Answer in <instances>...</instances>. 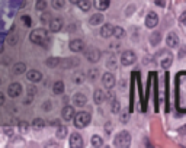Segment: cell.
<instances>
[{
    "mask_svg": "<svg viewBox=\"0 0 186 148\" xmlns=\"http://www.w3.org/2000/svg\"><path fill=\"white\" fill-rule=\"evenodd\" d=\"M135 61H137V55H135V52L131 51V49H127V51H124V52L121 54V64L122 65L128 67V65H132Z\"/></svg>",
    "mask_w": 186,
    "mask_h": 148,
    "instance_id": "277c9868",
    "label": "cell"
},
{
    "mask_svg": "<svg viewBox=\"0 0 186 148\" xmlns=\"http://www.w3.org/2000/svg\"><path fill=\"white\" fill-rule=\"evenodd\" d=\"M6 38H8V34L6 32H0V44H3L6 41Z\"/></svg>",
    "mask_w": 186,
    "mask_h": 148,
    "instance_id": "ee69618b",
    "label": "cell"
},
{
    "mask_svg": "<svg viewBox=\"0 0 186 148\" xmlns=\"http://www.w3.org/2000/svg\"><path fill=\"white\" fill-rule=\"evenodd\" d=\"M25 70H26V64H25V63H16V64L13 65V73H15V74H23Z\"/></svg>",
    "mask_w": 186,
    "mask_h": 148,
    "instance_id": "d4e9b609",
    "label": "cell"
},
{
    "mask_svg": "<svg viewBox=\"0 0 186 148\" xmlns=\"http://www.w3.org/2000/svg\"><path fill=\"white\" fill-rule=\"evenodd\" d=\"M112 34H114V26L110 23H105L100 28V36L102 38H109V36H112Z\"/></svg>",
    "mask_w": 186,
    "mask_h": 148,
    "instance_id": "2e32d148",
    "label": "cell"
},
{
    "mask_svg": "<svg viewBox=\"0 0 186 148\" xmlns=\"http://www.w3.org/2000/svg\"><path fill=\"white\" fill-rule=\"evenodd\" d=\"M105 131H106V134L112 132V123H110V122H106V123H105Z\"/></svg>",
    "mask_w": 186,
    "mask_h": 148,
    "instance_id": "7bdbcfd3",
    "label": "cell"
},
{
    "mask_svg": "<svg viewBox=\"0 0 186 148\" xmlns=\"http://www.w3.org/2000/svg\"><path fill=\"white\" fill-rule=\"evenodd\" d=\"M23 4H25V2H23V0H12V2H10L12 8H22Z\"/></svg>",
    "mask_w": 186,
    "mask_h": 148,
    "instance_id": "8d00e7d4",
    "label": "cell"
},
{
    "mask_svg": "<svg viewBox=\"0 0 186 148\" xmlns=\"http://www.w3.org/2000/svg\"><path fill=\"white\" fill-rule=\"evenodd\" d=\"M156 4L160 6V8H164V4L166 3H164V0H156Z\"/></svg>",
    "mask_w": 186,
    "mask_h": 148,
    "instance_id": "7dc6e473",
    "label": "cell"
},
{
    "mask_svg": "<svg viewBox=\"0 0 186 148\" xmlns=\"http://www.w3.org/2000/svg\"><path fill=\"white\" fill-rule=\"evenodd\" d=\"M73 103L79 107H83V106H86V103H87V97H86V95H83V93H76V95L73 96Z\"/></svg>",
    "mask_w": 186,
    "mask_h": 148,
    "instance_id": "4fadbf2b",
    "label": "cell"
},
{
    "mask_svg": "<svg viewBox=\"0 0 186 148\" xmlns=\"http://www.w3.org/2000/svg\"><path fill=\"white\" fill-rule=\"evenodd\" d=\"M90 144H92V147H102V145H103L102 137H99V135H93L92 140H90Z\"/></svg>",
    "mask_w": 186,
    "mask_h": 148,
    "instance_id": "83f0119b",
    "label": "cell"
},
{
    "mask_svg": "<svg viewBox=\"0 0 186 148\" xmlns=\"http://www.w3.org/2000/svg\"><path fill=\"white\" fill-rule=\"evenodd\" d=\"M74 125H76V128H84V126H87L89 123H90V113L89 112H84V110H82V112H79V113L74 115Z\"/></svg>",
    "mask_w": 186,
    "mask_h": 148,
    "instance_id": "7a4b0ae2",
    "label": "cell"
},
{
    "mask_svg": "<svg viewBox=\"0 0 186 148\" xmlns=\"http://www.w3.org/2000/svg\"><path fill=\"white\" fill-rule=\"evenodd\" d=\"M0 84H2V80H0Z\"/></svg>",
    "mask_w": 186,
    "mask_h": 148,
    "instance_id": "f5cc1de1",
    "label": "cell"
},
{
    "mask_svg": "<svg viewBox=\"0 0 186 148\" xmlns=\"http://www.w3.org/2000/svg\"><path fill=\"white\" fill-rule=\"evenodd\" d=\"M84 57L87 58V61H90V63H98L100 60V57H102V52L98 48H89L84 52Z\"/></svg>",
    "mask_w": 186,
    "mask_h": 148,
    "instance_id": "5b68a950",
    "label": "cell"
},
{
    "mask_svg": "<svg viewBox=\"0 0 186 148\" xmlns=\"http://www.w3.org/2000/svg\"><path fill=\"white\" fill-rule=\"evenodd\" d=\"M148 41H150V44H151L153 47H157L160 44V41H161V34H160V32H153L151 35H150V39H148Z\"/></svg>",
    "mask_w": 186,
    "mask_h": 148,
    "instance_id": "44dd1931",
    "label": "cell"
},
{
    "mask_svg": "<svg viewBox=\"0 0 186 148\" xmlns=\"http://www.w3.org/2000/svg\"><path fill=\"white\" fill-rule=\"evenodd\" d=\"M109 3H110V0H95V8L98 10L103 12L109 8Z\"/></svg>",
    "mask_w": 186,
    "mask_h": 148,
    "instance_id": "ffe728a7",
    "label": "cell"
},
{
    "mask_svg": "<svg viewBox=\"0 0 186 148\" xmlns=\"http://www.w3.org/2000/svg\"><path fill=\"white\" fill-rule=\"evenodd\" d=\"M26 79L31 83H39L42 80V74L38 70H29V71L26 73Z\"/></svg>",
    "mask_w": 186,
    "mask_h": 148,
    "instance_id": "8fae6325",
    "label": "cell"
},
{
    "mask_svg": "<svg viewBox=\"0 0 186 148\" xmlns=\"http://www.w3.org/2000/svg\"><path fill=\"white\" fill-rule=\"evenodd\" d=\"M60 63H61L60 58H57V57H49L48 60L45 61V64L48 65V67H57Z\"/></svg>",
    "mask_w": 186,
    "mask_h": 148,
    "instance_id": "f546056e",
    "label": "cell"
},
{
    "mask_svg": "<svg viewBox=\"0 0 186 148\" xmlns=\"http://www.w3.org/2000/svg\"><path fill=\"white\" fill-rule=\"evenodd\" d=\"M134 10H135V6H134V4H131L129 8L125 9V15H127V16H131V15L134 13Z\"/></svg>",
    "mask_w": 186,
    "mask_h": 148,
    "instance_id": "60d3db41",
    "label": "cell"
},
{
    "mask_svg": "<svg viewBox=\"0 0 186 148\" xmlns=\"http://www.w3.org/2000/svg\"><path fill=\"white\" fill-rule=\"evenodd\" d=\"M49 109H51V102L47 100V102L44 103V110H49Z\"/></svg>",
    "mask_w": 186,
    "mask_h": 148,
    "instance_id": "f6af8a7d",
    "label": "cell"
},
{
    "mask_svg": "<svg viewBox=\"0 0 186 148\" xmlns=\"http://www.w3.org/2000/svg\"><path fill=\"white\" fill-rule=\"evenodd\" d=\"M73 81L76 84H82L84 81V74L82 71H76L73 74Z\"/></svg>",
    "mask_w": 186,
    "mask_h": 148,
    "instance_id": "4316f807",
    "label": "cell"
},
{
    "mask_svg": "<svg viewBox=\"0 0 186 148\" xmlns=\"http://www.w3.org/2000/svg\"><path fill=\"white\" fill-rule=\"evenodd\" d=\"M129 121V113H128V110H124L121 113V122L122 123H127V122Z\"/></svg>",
    "mask_w": 186,
    "mask_h": 148,
    "instance_id": "74e56055",
    "label": "cell"
},
{
    "mask_svg": "<svg viewBox=\"0 0 186 148\" xmlns=\"http://www.w3.org/2000/svg\"><path fill=\"white\" fill-rule=\"evenodd\" d=\"M179 20L182 23H186V12H183L182 15H180V18H179Z\"/></svg>",
    "mask_w": 186,
    "mask_h": 148,
    "instance_id": "bcb514c9",
    "label": "cell"
},
{
    "mask_svg": "<svg viewBox=\"0 0 186 148\" xmlns=\"http://www.w3.org/2000/svg\"><path fill=\"white\" fill-rule=\"evenodd\" d=\"M74 115H76V112H74V107L73 106H64L63 107V112H61V116H63V119L64 121H71L73 118H74Z\"/></svg>",
    "mask_w": 186,
    "mask_h": 148,
    "instance_id": "5bb4252c",
    "label": "cell"
},
{
    "mask_svg": "<svg viewBox=\"0 0 186 148\" xmlns=\"http://www.w3.org/2000/svg\"><path fill=\"white\" fill-rule=\"evenodd\" d=\"M20 20H22L23 23H25V26H32V19H31V16H28V15H23L22 18H20Z\"/></svg>",
    "mask_w": 186,
    "mask_h": 148,
    "instance_id": "e575fe53",
    "label": "cell"
},
{
    "mask_svg": "<svg viewBox=\"0 0 186 148\" xmlns=\"http://www.w3.org/2000/svg\"><path fill=\"white\" fill-rule=\"evenodd\" d=\"M55 135H57L58 140H63V138L67 135V128L63 125H58L57 126V131H55Z\"/></svg>",
    "mask_w": 186,
    "mask_h": 148,
    "instance_id": "484cf974",
    "label": "cell"
},
{
    "mask_svg": "<svg viewBox=\"0 0 186 148\" xmlns=\"http://www.w3.org/2000/svg\"><path fill=\"white\" fill-rule=\"evenodd\" d=\"M93 100H95L96 105H102V103L105 102V93H103V90L96 89L95 93H93Z\"/></svg>",
    "mask_w": 186,
    "mask_h": 148,
    "instance_id": "e0dca14e",
    "label": "cell"
},
{
    "mask_svg": "<svg viewBox=\"0 0 186 148\" xmlns=\"http://www.w3.org/2000/svg\"><path fill=\"white\" fill-rule=\"evenodd\" d=\"M77 6L80 8V10L82 12H89L90 10V8H92V4H90L89 0H79V2H77Z\"/></svg>",
    "mask_w": 186,
    "mask_h": 148,
    "instance_id": "cb8c5ba5",
    "label": "cell"
},
{
    "mask_svg": "<svg viewBox=\"0 0 186 148\" xmlns=\"http://www.w3.org/2000/svg\"><path fill=\"white\" fill-rule=\"evenodd\" d=\"M185 54H186V47L180 49V52H179V58H183V55H185Z\"/></svg>",
    "mask_w": 186,
    "mask_h": 148,
    "instance_id": "c3c4849f",
    "label": "cell"
},
{
    "mask_svg": "<svg viewBox=\"0 0 186 148\" xmlns=\"http://www.w3.org/2000/svg\"><path fill=\"white\" fill-rule=\"evenodd\" d=\"M172 63H173V55H172V54H167L166 58H163V60H161L160 65H161V69H163V70H167L172 65Z\"/></svg>",
    "mask_w": 186,
    "mask_h": 148,
    "instance_id": "7402d4cb",
    "label": "cell"
},
{
    "mask_svg": "<svg viewBox=\"0 0 186 148\" xmlns=\"http://www.w3.org/2000/svg\"><path fill=\"white\" fill-rule=\"evenodd\" d=\"M77 64V61H71V60H67L63 61V67H65V69H69V67H71V65H76Z\"/></svg>",
    "mask_w": 186,
    "mask_h": 148,
    "instance_id": "f35d334b",
    "label": "cell"
},
{
    "mask_svg": "<svg viewBox=\"0 0 186 148\" xmlns=\"http://www.w3.org/2000/svg\"><path fill=\"white\" fill-rule=\"evenodd\" d=\"M69 47L73 52H82L84 49V42L82 39H73V41H70Z\"/></svg>",
    "mask_w": 186,
    "mask_h": 148,
    "instance_id": "7c38bea8",
    "label": "cell"
},
{
    "mask_svg": "<svg viewBox=\"0 0 186 148\" xmlns=\"http://www.w3.org/2000/svg\"><path fill=\"white\" fill-rule=\"evenodd\" d=\"M29 39L32 44H37V45H44L47 48L49 44V35L47 32V29L44 28H37L29 34Z\"/></svg>",
    "mask_w": 186,
    "mask_h": 148,
    "instance_id": "6da1fadb",
    "label": "cell"
},
{
    "mask_svg": "<svg viewBox=\"0 0 186 148\" xmlns=\"http://www.w3.org/2000/svg\"><path fill=\"white\" fill-rule=\"evenodd\" d=\"M41 20H42V22H49V20H51V16H49V13H47V12L44 10V15L41 16Z\"/></svg>",
    "mask_w": 186,
    "mask_h": 148,
    "instance_id": "b9f144b4",
    "label": "cell"
},
{
    "mask_svg": "<svg viewBox=\"0 0 186 148\" xmlns=\"http://www.w3.org/2000/svg\"><path fill=\"white\" fill-rule=\"evenodd\" d=\"M98 74H99V71L96 69H93V70H90V73H89V77H90V80L95 81V80L98 79Z\"/></svg>",
    "mask_w": 186,
    "mask_h": 148,
    "instance_id": "ab89813d",
    "label": "cell"
},
{
    "mask_svg": "<svg viewBox=\"0 0 186 148\" xmlns=\"http://www.w3.org/2000/svg\"><path fill=\"white\" fill-rule=\"evenodd\" d=\"M22 84L20 83H12L10 86L8 87V96L12 99H15V97H19L20 95H22Z\"/></svg>",
    "mask_w": 186,
    "mask_h": 148,
    "instance_id": "8992f818",
    "label": "cell"
},
{
    "mask_svg": "<svg viewBox=\"0 0 186 148\" xmlns=\"http://www.w3.org/2000/svg\"><path fill=\"white\" fill-rule=\"evenodd\" d=\"M89 23H90L92 26H96V25L103 23V15L102 13H95V15H92L90 19H89Z\"/></svg>",
    "mask_w": 186,
    "mask_h": 148,
    "instance_id": "ac0fdd59",
    "label": "cell"
},
{
    "mask_svg": "<svg viewBox=\"0 0 186 148\" xmlns=\"http://www.w3.org/2000/svg\"><path fill=\"white\" fill-rule=\"evenodd\" d=\"M110 110H112V113H118L119 110H121V103L118 99H112V106H110Z\"/></svg>",
    "mask_w": 186,
    "mask_h": 148,
    "instance_id": "4dcf8cb0",
    "label": "cell"
},
{
    "mask_svg": "<svg viewBox=\"0 0 186 148\" xmlns=\"http://www.w3.org/2000/svg\"><path fill=\"white\" fill-rule=\"evenodd\" d=\"M28 129H29V123L28 122H19V131L22 134L28 132Z\"/></svg>",
    "mask_w": 186,
    "mask_h": 148,
    "instance_id": "d590c367",
    "label": "cell"
},
{
    "mask_svg": "<svg viewBox=\"0 0 186 148\" xmlns=\"http://www.w3.org/2000/svg\"><path fill=\"white\" fill-rule=\"evenodd\" d=\"M69 145H70L71 148H82V147L84 145L82 135H80V134H77V132H73L71 135H70Z\"/></svg>",
    "mask_w": 186,
    "mask_h": 148,
    "instance_id": "52a82bcc",
    "label": "cell"
},
{
    "mask_svg": "<svg viewBox=\"0 0 186 148\" xmlns=\"http://www.w3.org/2000/svg\"><path fill=\"white\" fill-rule=\"evenodd\" d=\"M47 147H58V144H57V142H48Z\"/></svg>",
    "mask_w": 186,
    "mask_h": 148,
    "instance_id": "f907efd6",
    "label": "cell"
},
{
    "mask_svg": "<svg viewBox=\"0 0 186 148\" xmlns=\"http://www.w3.org/2000/svg\"><path fill=\"white\" fill-rule=\"evenodd\" d=\"M51 4H53V8L55 10H60V9H63L65 6V0H53Z\"/></svg>",
    "mask_w": 186,
    "mask_h": 148,
    "instance_id": "1f68e13d",
    "label": "cell"
},
{
    "mask_svg": "<svg viewBox=\"0 0 186 148\" xmlns=\"http://www.w3.org/2000/svg\"><path fill=\"white\" fill-rule=\"evenodd\" d=\"M35 9H37L38 12H44L47 9V2H45V0H37Z\"/></svg>",
    "mask_w": 186,
    "mask_h": 148,
    "instance_id": "836d02e7",
    "label": "cell"
},
{
    "mask_svg": "<svg viewBox=\"0 0 186 148\" xmlns=\"http://www.w3.org/2000/svg\"><path fill=\"white\" fill-rule=\"evenodd\" d=\"M112 36H115V38H124V36H125V30L122 29L121 26H114V34H112Z\"/></svg>",
    "mask_w": 186,
    "mask_h": 148,
    "instance_id": "f1b7e54d",
    "label": "cell"
},
{
    "mask_svg": "<svg viewBox=\"0 0 186 148\" xmlns=\"http://www.w3.org/2000/svg\"><path fill=\"white\" fill-rule=\"evenodd\" d=\"M102 83L106 89H114L115 84H116V80H115V76L112 73H105L102 76Z\"/></svg>",
    "mask_w": 186,
    "mask_h": 148,
    "instance_id": "ba28073f",
    "label": "cell"
},
{
    "mask_svg": "<svg viewBox=\"0 0 186 148\" xmlns=\"http://www.w3.org/2000/svg\"><path fill=\"white\" fill-rule=\"evenodd\" d=\"M166 44H167V47H170V48L178 47L179 45V36L175 34V32H170L166 38Z\"/></svg>",
    "mask_w": 186,
    "mask_h": 148,
    "instance_id": "9a60e30c",
    "label": "cell"
},
{
    "mask_svg": "<svg viewBox=\"0 0 186 148\" xmlns=\"http://www.w3.org/2000/svg\"><path fill=\"white\" fill-rule=\"evenodd\" d=\"M53 93L54 95H63L64 93V83L61 80H58L53 84Z\"/></svg>",
    "mask_w": 186,
    "mask_h": 148,
    "instance_id": "d6986e66",
    "label": "cell"
},
{
    "mask_svg": "<svg viewBox=\"0 0 186 148\" xmlns=\"http://www.w3.org/2000/svg\"><path fill=\"white\" fill-rule=\"evenodd\" d=\"M77 2L79 0H70V3H73V4H77Z\"/></svg>",
    "mask_w": 186,
    "mask_h": 148,
    "instance_id": "816d5d0a",
    "label": "cell"
},
{
    "mask_svg": "<svg viewBox=\"0 0 186 148\" xmlns=\"http://www.w3.org/2000/svg\"><path fill=\"white\" fill-rule=\"evenodd\" d=\"M114 144H115V147H122V148L129 147V144H131V135H129L127 131H121V132L115 137Z\"/></svg>",
    "mask_w": 186,
    "mask_h": 148,
    "instance_id": "3957f363",
    "label": "cell"
},
{
    "mask_svg": "<svg viewBox=\"0 0 186 148\" xmlns=\"http://www.w3.org/2000/svg\"><path fill=\"white\" fill-rule=\"evenodd\" d=\"M3 103H4V95L2 93V91H0V106H2Z\"/></svg>",
    "mask_w": 186,
    "mask_h": 148,
    "instance_id": "681fc988",
    "label": "cell"
},
{
    "mask_svg": "<svg viewBox=\"0 0 186 148\" xmlns=\"http://www.w3.org/2000/svg\"><path fill=\"white\" fill-rule=\"evenodd\" d=\"M32 128L37 129V131L44 129V128H45V121H44L42 118H35L34 121H32Z\"/></svg>",
    "mask_w": 186,
    "mask_h": 148,
    "instance_id": "603a6c76",
    "label": "cell"
},
{
    "mask_svg": "<svg viewBox=\"0 0 186 148\" xmlns=\"http://www.w3.org/2000/svg\"><path fill=\"white\" fill-rule=\"evenodd\" d=\"M157 23H159V16L154 13V12H150L147 16H145V26L147 28H156Z\"/></svg>",
    "mask_w": 186,
    "mask_h": 148,
    "instance_id": "30bf717a",
    "label": "cell"
},
{
    "mask_svg": "<svg viewBox=\"0 0 186 148\" xmlns=\"http://www.w3.org/2000/svg\"><path fill=\"white\" fill-rule=\"evenodd\" d=\"M106 67H108L109 70H116V58H115L114 55L108 58V61H106Z\"/></svg>",
    "mask_w": 186,
    "mask_h": 148,
    "instance_id": "d6a6232c",
    "label": "cell"
},
{
    "mask_svg": "<svg viewBox=\"0 0 186 148\" xmlns=\"http://www.w3.org/2000/svg\"><path fill=\"white\" fill-rule=\"evenodd\" d=\"M49 30L51 32H58V30L63 29V26H64V20L61 19V18H51V20H49Z\"/></svg>",
    "mask_w": 186,
    "mask_h": 148,
    "instance_id": "9c48e42d",
    "label": "cell"
}]
</instances>
